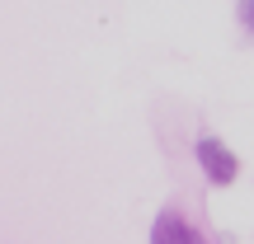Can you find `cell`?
<instances>
[{"label":"cell","mask_w":254,"mask_h":244,"mask_svg":"<svg viewBox=\"0 0 254 244\" xmlns=\"http://www.w3.org/2000/svg\"><path fill=\"white\" fill-rule=\"evenodd\" d=\"M236 14H240V24L254 33V0H240V5H236Z\"/></svg>","instance_id":"3957f363"},{"label":"cell","mask_w":254,"mask_h":244,"mask_svg":"<svg viewBox=\"0 0 254 244\" xmlns=\"http://www.w3.org/2000/svg\"><path fill=\"white\" fill-rule=\"evenodd\" d=\"M151 244H207V240H202L198 230H189L174 211H165V216L151 226Z\"/></svg>","instance_id":"7a4b0ae2"},{"label":"cell","mask_w":254,"mask_h":244,"mask_svg":"<svg viewBox=\"0 0 254 244\" xmlns=\"http://www.w3.org/2000/svg\"><path fill=\"white\" fill-rule=\"evenodd\" d=\"M193 155H198L202 174H207L212 183H236V174H240V160H236V150H226V146L217 141V136H202V141L193 146Z\"/></svg>","instance_id":"6da1fadb"}]
</instances>
